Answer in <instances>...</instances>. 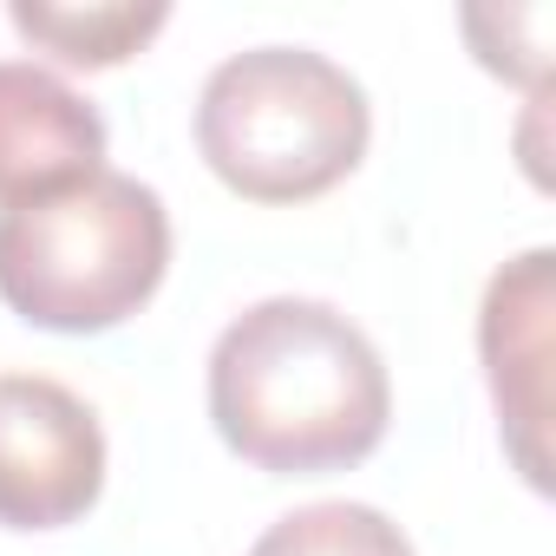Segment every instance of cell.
<instances>
[{
  "label": "cell",
  "mask_w": 556,
  "mask_h": 556,
  "mask_svg": "<svg viewBox=\"0 0 556 556\" xmlns=\"http://www.w3.org/2000/svg\"><path fill=\"white\" fill-rule=\"evenodd\" d=\"M210 426L268 478H328L380 452L393 380L367 328L334 302L268 295L210 348Z\"/></svg>",
  "instance_id": "obj_1"
},
{
  "label": "cell",
  "mask_w": 556,
  "mask_h": 556,
  "mask_svg": "<svg viewBox=\"0 0 556 556\" xmlns=\"http://www.w3.org/2000/svg\"><path fill=\"white\" fill-rule=\"evenodd\" d=\"M367 144L361 79L315 47L229 53L197 92V157L242 203H315L361 170Z\"/></svg>",
  "instance_id": "obj_2"
},
{
  "label": "cell",
  "mask_w": 556,
  "mask_h": 556,
  "mask_svg": "<svg viewBox=\"0 0 556 556\" xmlns=\"http://www.w3.org/2000/svg\"><path fill=\"white\" fill-rule=\"evenodd\" d=\"M170 268V210L125 170L0 203V302L47 334L125 328Z\"/></svg>",
  "instance_id": "obj_3"
},
{
  "label": "cell",
  "mask_w": 556,
  "mask_h": 556,
  "mask_svg": "<svg viewBox=\"0 0 556 556\" xmlns=\"http://www.w3.org/2000/svg\"><path fill=\"white\" fill-rule=\"evenodd\" d=\"M99 413L47 374H0V530H66L99 504Z\"/></svg>",
  "instance_id": "obj_4"
},
{
  "label": "cell",
  "mask_w": 556,
  "mask_h": 556,
  "mask_svg": "<svg viewBox=\"0 0 556 556\" xmlns=\"http://www.w3.org/2000/svg\"><path fill=\"white\" fill-rule=\"evenodd\" d=\"M556 255L523 249L504 262L478 308V354L497 406V432L510 445V465L523 471L530 491H549V458H543V426H549V308H556Z\"/></svg>",
  "instance_id": "obj_5"
},
{
  "label": "cell",
  "mask_w": 556,
  "mask_h": 556,
  "mask_svg": "<svg viewBox=\"0 0 556 556\" xmlns=\"http://www.w3.org/2000/svg\"><path fill=\"white\" fill-rule=\"evenodd\" d=\"M105 170V118L34 60H0V203L53 197Z\"/></svg>",
  "instance_id": "obj_6"
},
{
  "label": "cell",
  "mask_w": 556,
  "mask_h": 556,
  "mask_svg": "<svg viewBox=\"0 0 556 556\" xmlns=\"http://www.w3.org/2000/svg\"><path fill=\"white\" fill-rule=\"evenodd\" d=\"M8 21H14V34L27 47L53 53L60 66L105 73V66L138 60L164 34L170 8H164V0H144V8H138V0H99V8H66V0H14Z\"/></svg>",
  "instance_id": "obj_7"
},
{
  "label": "cell",
  "mask_w": 556,
  "mask_h": 556,
  "mask_svg": "<svg viewBox=\"0 0 556 556\" xmlns=\"http://www.w3.org/2000/svg\"><path fill=\"white\" fill-rule=\"evenodd\" d=\"M249 556H419V549L387 510L334 497V504H302L289 517H275L249 543Z\"/></svg>",
  "instance_id": "obj_8"
}]
</instances>
